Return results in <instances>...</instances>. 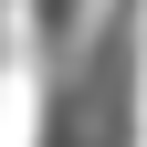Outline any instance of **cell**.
<instances>
[{"mask_svg": "<svg viewBox=\"0 0 147 147\" xmlns=\"http://www.w3.org/2000/svg\"><path fill=\"white\" fill-rule=\"evenodd\" d=\"M0 74L21 147H147V0H0Z\"/></svg>", "mask_w": 147, "mask_h": 147, "instance_id": "cell-1", "label": "cell"}]
</instances>
